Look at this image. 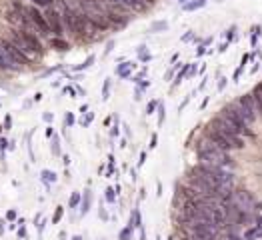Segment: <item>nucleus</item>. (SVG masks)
<instances>
[{"label":"nucleus","mask_w":262,"mask_h":240,"mask_svg":"<svg viewBox=\"0 0 262 240\" xmlns=\"http://www.w3.org/2000/svg\"><path fill=\"white\" fill-rule=\"evenodd\" d=\"M198 158H200V164H210V166H220V168H224L226 164H230L228 150L220 148L210 138L202 140L198 144Z\"/></svg>","instance_id":"1"},{"label":"nucleus","mask_w":262,"mask_h":240,"mask_svg":"<svg viewBox=\"0 0 262 240\" xmlns=\"http://www.w3.org/2000/svg\"><path fill=\"white\" fill-rule=\"evenodd\" d=\"M12 42L26 54V58L28 60H32L36 54H40L42 52V44H40V40L34 36V34H30V32H26V30H16V32L12 34Z\"/></svg>","instance_id":"2"},{"label":"nucleus","mask_w":262,"mask_h":240,"mask_svg":"<svg viewBox=\"0 0 262 240\" xmlns=\"http://www.w3.org/2000/svg\"><path fill=\"white\" fill-rule=\"evenodd\" d=\"M208 138L214 140V142H216L220 148H224V150L242 148V146H244L240 134H232V132H226V130H220V128H214V126H208Z\"/></svg>","instance_id":"3"},{"label":"nucleus","mask_w":262,"mask_h":240,"mask_svg":"<svg viewBox=\"0 0 262 240\" xmlns=\"http://www.w3.org/2000/svg\"><path fill=\"white\" fill-rule=\"evenodd\" d=\"M232 106H234V110L244 118V122H246L248 126L254 122L256 116H258V106H256V102H254L252 92H250V94H242L240 100H238L236 104H232Z\"/></svg>","instance_id":"4"},{"label":"nucleus","mask_w":262,"mask_h":240,"mask_svg":"<svg viewBox=\"0 0 262 240\" xmlns=\"http://www.w3.org/2000/svg\"><path fill=\"white\" fill-rule=\"evenodd\" d=\"M230 202L234 204V206L240 210V212H246V214L256 206V204H254V198H252L250 192H246V190H234V192L230 194Z\"/></svg>","instance_id":"5"},{"label":"nucleus","mask_w":262,"mask_h":240,"mask_svg":"<svg viewBox=\"0 0 262 240\" xmlns=\"http://www.w3.org/2000/svg\"><path fill=\"white\" fill-rule=\"evenodd\" d=\"M44 18H46V24L50 28V32H54L56 36H62V18H60V14H58L54 8H48Z\"/></svg>","instance_id":"6"},{"label":"nucleus","mask_w":262,"mask_h":240,"mask_svg":"<svg viewBox=\"0 0 262 240\" xmlns=\"http://www.w3.org/2000/svg\"><path fill=\"white\" fill-rule=\"evenodd\" d=\"M0 42H2V46L6 48V52L12 56V60H14L16 64H28V62H30V60L26 58V54H24L12 40H0Z\"/></svg>","instance_id":"7"},{"label":"nucleus","mask_w":262,"mask_h":240,"mask_svg":"<svg viewBox=\"0 0 262 240\" xmlns=\"http://www.w3.org/2000/svg\"><path fill=\"white\" fill-rule=\"evenodd\" d=\"M20 64H16L12 56L6 52V48L2 46V42H0V68H6V70H16Z\"/></svg>","instance_id":"8"},{"label":"nucleus","mask_w":262,"mask_h":240,"mask_svg":"<svg viewBox=\"0 0 262 240\" xmlns=\"http://www.w3.org/2000/svg\"><path fill=\"white\" fill-rule=\"evenodd\" d=\"M252 96H254V102H256V106H258V112H262V82L254 86Z\"/></svg>","instance_id":"9"},{"label":"nucleus","mask_w":262,"mask_h":240,"mask_svg":"<svg viewBox=\"0 0 262 240\" xmlns=\"http://www.w3.org/2000/svg\"><path fill=\"white\" fill-rule=\"evenodd\" d=\"M50 44H52V48H56V50H68V48H70V44H68L66 40H62L60 36L52 38V40H50Z\"/></svg>","instance_id":"10"},{"label":"nucleus","mask_w":262,"mask_h":240,"mask_svg":"<svg viewBox=\"0 0 262 240\" xmlns=\"http://www.w3.org/2000/svg\"><path fill=\"white\" fill-rule=\"evenodd\" d=\"M260 236H262V224H258V226H254L252 230H248L244 238H246V240H256V238H260Z\"/></svg>","instance_id":"11"},{"label":"nucleus","mask_w":262,"mask_h":240,"mask_svg":"<svg viewBox=\"0 0 262 240\" xmlns=\"http://www.w3.org/2000/svg\"><path fill=\"white\" fill-rule=\"evenodd\" d=\"M90 202H92V194H90V190H86V194H84V198H82V214H86L88 212V208H90Z\"/></svg>","instance_id":"12"},{"label":"nucleus","mask_w":262,"mask_h":240,"mask_svg":"<svg viewBox=\"0 0 262 240\" xmlns=\"http://www.w3.org/2000/svg\"><path fill=\"white\" fill-rule=\"evenodd\" d=\"M130 68H132V62H124L122 66H118V70H116V72H118L120 76H128V72H130Z\"/></svg>","instance_id":"13"},{"label":"nucleus","mask_w":262,"mask_h":240,"mask_svg":"<svg viewBox=\"0 0 262 240\" xmlns=\"http://www.w3.org/2000/svg\"><path fill=\"white\" fill-rule=\"evenodd\" d=\"M92 62H94V56H88L82 64H78V66H76V70H84V68H88V66H92Z\"/></svg>","instance_id":"14"},{"label":"nucleus","mask_w":262,"mask_h":240,"mask_svg":"<svg viewBox=\"0 0 262 240\" xmlns=\"http://www.w3.org/2000/svg\"><path fill=\"white\" fill-rule=\"evenodd\" d=\"M42 176H44L46 182H54V180H56V174L50 172V170H42Z\"/></svg>","instance_id":"15"},{"label":"nucleus","mask_w":262,"mask_h":240,"mask_svg":"<svg viewBox=\"0 0 262 240\" xmlns=\"http://www.w3.org/2000/svg\"><path fill=\"white\" fill-rule=\"evenodd\" d=\"M52 152L56 154V156H60V144H58V138L54 136V140H52Z\"/></svg>","instance_id":"16"},{"label":"nucleus","mask_w":262,"mask_h":240,"mask_svg":"<svg viewBox=\"0 0 262 240\" xmlns=\"http://www.w3.org/2000/svg\"><path fill=\"white\" fill-rule=\"evenodd\" d=\"M60 218H62V208H56V214L52 218V224H58V222H60Z\"/></svg>","instance_id":"17"},{"label":"nucleus","mask_w":262,"mask_h":240,"mask_svg":"<svg viewBox=\"0 0 262 240\" xmlns=\"http://www.w3.org/2000/svg\"><path fill=\"white\" fill-rule=\"evenodd\" d=\"M130 232H132V226L124 228V230L120 232V240H128V238H130Z\"/></svg>","instance_id":"18"},{"label":"nucleus","mask_w":262,"mask_h":240,"mask_svg":"<svg viewBox=\"0 0 262 240\" xmlns=\"http://www.w3.org/2000/svg\"><path fill=\"white\" fill-rule=\"evenodd\" d=\"M204 4V0H198V2H192V4H186V10H194V8H200Z\"/></svg>","instance_id":"19"},{"label":"nucleus","mask_w":262,"mask_h":240,"mask_svg":"<svg viewBox=\"0 0 262 240\" xmlns=\"http://www.w3.org/2000/svg\"><path fill=\"white\" fill-rule=\"evenodd\" d=\"M78 202H80V194H78V192H74V194H72V198H70V208H74Z\"/></svg>","instance_id":"20"},{"label":"nucleus","mask_w":262,"mask_h":240,"mask_svg":"<svg viewBox=\"0 0 262 240\" xmlns=\"http://www.w3.org/2000/svg\"><path fill=\"white\" fill-rule=\"evenodd\" d=\"M114 192H116L114 188H108V190H106V200H108V202H114V198H116Z\"/></svg>","instance_id":"21"},{"label":"nucleus","mask_w":262,"mask_h":240,"mask_svg":"<svg viewBox=\"0 0 262 240\" xmlns=\"http://www.w3.org/2000/svg\"><path fill=\"white\" fill-rule=\"evenodd\" d=\"M92 118H94V114L88 112V114H86V118H82V124H90V122H92Z\"/></svg>","instance_id":"22"},{"label":"nucleus","mask_w":262,"mask_h":240,"mask_svg":"<svg viewBox=\"0 0 262 240\" xmlns=\"http://www.w3.org/2000/svg\"><path fill=\"white\" fill-rule=\"evenodd\" d=\"M108 90H110V80L104 82V92H102V98H104V100L108 98Z\"/></svg>","instance_id":"23"},{"label":"nucleus","mask_w":262,"mask_h":240,"mask_svg":"<svg viewBox=\"0 0 262 240\" xmlns=\"http://www.w3.org/2000/svg\"><path fill=\"white\" fill-rule=\"evenodd\" d=\"M166 26H168L166 22H156V24L152 26V30H166Z\"/></svg>","instance_id":"24"},{"label":"nucleus","mask_w":262,"mask_h":240,"mask_svg":"<svg viewBox=\"0 0 262 240\" xmlns=\"http://www.w3.org/2000/svg\"><path fill=\"white\" fill-rule=\"evenodd\" d=\"M64 122H66V126H72V124H74V116H72V114H66V120H64Z\"/></svg>","instance_id":"25"},{"label":"nucleus","mask_w":262,"mask_h":240,"mask_svg":"<svg viewBox=\"0 0 262 240\" xmlns=\"http://www.w3.org/2000/svg\"><path fill=\"white\" fill-rule=\"evenodd\" d=\"M158 112H160V118H158V124H162V122H164V116H166V114H164V112H166V110H164V106H160V110H158Z\"/></svg>","instance_id":"26"},{"label":"nucleus","mask_w":262,"mask_h":240,"mask_svg":"<svg viewBox=\"0 0 262 240\" xmlns=\"http://www.w3.org/2000/svg\"><path fill=\"white\" fill-rule=\"evenodd\" d=\"M186 70H188V64H184V70H182V72H180V74H178V76H176V84H178V82H180V80H182V76H184V74H186Z\"/></svg>","instance_id":"27"},{"label":"nucleus","mask_w":262,"mask_h":240,"mask_svg":"<svg viewBox=\"0 0 262 240\" xmlns=\"http://www.w3.org/2000/svg\"><path fill=\"white\" fill-rule=\"evenodd\" d=\"M38 6H50V0H34Z\"/></svg>","instance_id":"28"},{"label":"nucleus","mask_w":262,"mask_h":240,"mask_svg":"<svg viewBox=\"0 0 262 240\" xmlns=\"http://www.w3.org/2000/svg\"><path fill=\"white\" fill-rule=\"evenodd\" d=\"M154 108H156V102H150V104H148V108H146V112H148V114H152V110H154Z\"/></svg>","instance_id":"29"},{"label":"nucleus","mask_w":262,"mask_h":240,"mask_svg":"<svg viewBox=\"0 0 262 240\" xmlns=\"http://www.w3.org/2000/svg\"><path fill=\"white\" fill-rule=\"evenodd\" d=\"M154 146H156V134L150 138V148H154Z\"/></svg>","instance_id":"30"},{"label":"nucleus","mask_w":262,"mask_h":240,"mask_svg":"<svg viewBox=\"0 0 262 240\" xmlns=\"http://www.w3.org/2000/svg\"><path fill=\"white\" fill-rule=\"evenodd\" d=\"M138 2H142V4H152L154 0H138Z\"/></svg>","instance_id":"31"},{"label":"nucleus","mask_w":262,"mask_h":240,"mask_svg":"<svg viewBox=\"0 0 262 240\" xmlns=\"http://www.w3.org/2000/svg\"><path fill=\"white\" fill-rule=\"evenodd\" d=\"M2 224H4V222H0V234H2V232H4V226H2Z\"/></svg>","instance_id":"32"},{"label":"nucleus","mask_w":262,"mask_h":240,"mask_svg":"<svg viewBox=\"0 0 262 240\" xmlns=\"http://www.w3.org/2000/svg\"><path fill=\"white\" fill-rule=\"evenodd\" d=\"M72 240H82V238H80V236H74V238H72Z\"/></svg>","instance_id":"33"}]
</instances>
